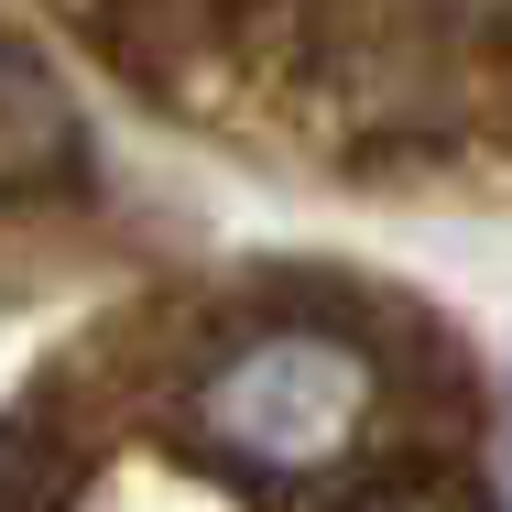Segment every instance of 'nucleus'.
Returning a JSON list of instances; mask_svg holds the SVG:
<instances>
[{
  "mask_svg": "<svg viewBox=\"0 0 512 512\" xmlns=\"http://www.w3.org/2000/svg\"><path fill=\"white\" fill-rule=\"evenodd\" d=\"M77 175V109L66 88L0 44V197H33V186H66Z\"/></svg>",
  "mask_w": 512,
  "mask_h": 512,
  "instance_id": "2",
  "label": "nucleus"
},
{
  "mask_svg": "<svg viewBox=\"0 0 512 512\" xmlns=\"http://www.w3.org/2000/svg\"><path fill=\"white\" fill-rule=\"evenodd\" d=\"M349 512H480V491H469L458 469H436V480H393V491H360Z\"/></svg>",
  "mask_w": 512,
  "mask_h": 512,
  "instance_id": "3",
  "label": "nucleus"
},
{
  "mask_svg": "<svg viewBox=\"0 0 512 512\" xmlns=\"http://www.w3.org/2000/svg\"><path fill=\"white\" fill-rule=\"evenodd\" d=\"M360 425H371V360L327 327H262L186 393V436L262 491L327 480Z\"/></svg>",
  "mask_w": 512,
  "mask_h": 512,
  "instance_id": "1",
  "label": "nucleus"
}]
</instances>
